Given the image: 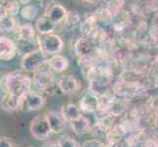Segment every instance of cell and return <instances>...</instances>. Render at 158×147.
<instances>
[{
    "instance_id": "8",
    "label": "cell",
    "mask_w": 158,
    "mask_h": 147,
    "mask_svg": "<svg viewBox=\"0 0 158 147\" xmlns=\"http://www.w3.org/2000/svg\"><path fill=\"white\" fill-rule=\"evenodd\" d=\"M56 85L59 91L65 95L74 94L81 89V84L79 80L73 75L61 76L57 80Z\"/></svg>"
},
{
    "instance_id": "29",
    "label": "cell",
    "mask_w": 158,
    "mask_h": 147,
    "mask_svg": "<svg viewBox=\"0 0 158 147\" xmlns=\"http://www.w3.org/2000/svg\"><path fill=\"white\" fill-rule=\"evenodd\" d=\"M19 2L21 3V4H28L29 2H30V0H19Z\"/></svg>"
},
{
    "instance_id": "25",
    "label": "cell",
    "mask_w": 158,
    "mask_h": 147,
    "mask_svg": "<svg viewBox=\"0 0 158 147\" xmlns=\"http://www.w3.org/2000/svg\"><path fill=\"white\" fill-rule=\"evenodd\" d=\"M80 147H110V146L101 140L94 138V139H89L84 141L83 143L80 144Z\"/></svg>"
},
{
    "instance_id": "28",
    "label": "cell",
    "mask_w": 158,
    "mask_h": 147,
    "mask_svg": "<svg viewBox=\"0 0 158 147\" xmlns=\"http://www.w3.org/2000/svg\"><path fill=\"white\" fill-rule=\"evenodd\" d=\"M46 147H60V145L58 144V142L56 141V142H52V143H50V144H48Z\"/></svg>"
},
{
    "instance_id": "14",
    "label": "cell",
    "mask_w": 158,
    "mask_h": 147,
    "mask_svg": "<svg viewBox=\"0 0 158 147\" xmlns=\"http://www.w3.org/2000/svg\"><path fill=\"white\" fill-rule=\"evenodd\" d=\"M60 113H61V115L65 121H66V123L69 124L78 120L84 115L80 106L77 104H74V103H69V104L62 106Z\"/></svg>"
},
{
    "instance_id": "7",
    "label": "cell",
    "mask_w": 158,
    "mask_h": 147,
    "mask_svg": "<svg viewBox=\"0 0 158 147\" xmlns=\"http://www.w3.org/2000/svg\"><path fill=\"white\" fill-rule=\"evenodd\" d=\"M46 99L42 92L31 90L22 99L21 110L27 112L40 111L44 107Z\"/></svg>"
},
{
    "instance_id": "22",
    "label": "cell",
    "mask_w": 158,
    "mask_h": 147,
    "mask_svg": "<svg viewBox=\"0 0 158 147\" xmlns=\"http://www.w3.org/2000/svg\"><path fill=\"white\" fill-rule=\"evenodd\" d=\"M16 21L13 17L8 15L1 16V31H12L16 30Z\"/></svg>"
},
{
    "instance_id": "10",
    "label": "cell",
    "mask_w": 158,
    "mask_h": 147,
    "mask_svg": "<svg viewBox=\"0 0 158 147\" xmlns=\"http://www.w3.org/2000/svg\"><path fill=\"white\" fill-rule=\"evenodd\" d=\"M18 52V44L13 39L2 35L0 37V59L8 62L15 58Z\"/></svg>"
},
{
    "instance_id": "15",
    "label": "cell",
    "mask_w": 158,
    "mask_h": 147,
    "mask_svg": "<svg viewBox=\"0 0 158 147\" xmlns=\"http://www.w3.org/2000/svg\"><path fill=\"white\" fill-rule=\"evenodd\" d=\"M67 14H68L67 10L60 4L52 5L50 8H48L47 12L45 13V15L47 16V17L56 25L66 21Z\"/></svg>"
},
{
    "instance_id": "12",
    "label": "cell",
    "mask_w": 158,
    "mask_h": 147,
    "mask_svg": "<svg viewBox=\"0 0 158 147\" xmlns=\"http://www.w3.org/2000/svg\"><path fill=\"white\" fill-rule=\"evenodd\" d=\"M69 65H70V62L68 58L65 57L64 55H61V54H57V55L49 57L47 62L48 68H49L52 72L58 73V74L65 72V71L68 69Z\"/></svg>"
},
{
    "instance_id": "1",
    "label": "cell",
    "mask_w": 158,
    "mask_h": 147,
    "mask_svg": "<svg viewBox=\"0 0 158 147\" xmlns=\"http://www.w3.org/2000/svg\"><path fill=\"white\" fill-rule=\"evenodd\" d=\"M1 84L4 93L18 97L20 99H23L31 91L34 86L32 78L19 72H12L5 75L1 80Z\"/></svg>"
},
{
    "instance_id": "17",
    "label": "cell",
    "mask_w": 158,
    "mask_h": 147,
    "mask_svg": "<svg viewBox=\"0 0 158 147\" xmlns=\"http://www.w3.org/2000/svg\"><path fill=\"white\" fill-rule=\"evenodd\" d=\"M56 27L57 25L54 24L46 15L39 18L35 23V30L42 35L53 34V31H55Z\"/></svg>"
},
{
    "instance_id": "5",
    "label": "cell",
    "mask_w": 158,
    "mask_h": 147,
    "mask_svg": "<svg viewBox=\"0 0 158 147\" xmlns=\"http://www.w3.org/2000/svg\"><path fill=\"white\" fill-rule=\"evenodd\" d=\"M39 46L48 57L57 55L62 51L64 43L58 35L50 34L39 39Z\"/></svg>"
},
{
    "instance_id": "24",
    "label": "cell",
    "mask_w": 158,
    "mask_h": 147,
    "mask_svg": "<svg viewBox=\"0 0 158 147\" xmlns=\"http://www.w3.org/2000/svg\"><path fill=\"white\" fill-rule=\"evenodd\" d=\"M81 19L78 12H75V11H70V12H68L66 21H65V23L67 25L76 26V25L81 24Z\"/></svg>"
},
{
    "instance_id": "11",
    "label": "cell",
    "mask_w": 158,
    "mask_h": 147,
    "mask_svg": "<svg viewBox=\"0 0 158 147\" xmlns=\"http://www.w3.org/2000/svg\"><path fill=\"white\" fill-rule=\"evenodd\" d=\"M48 120V123L50 125V128L53 134H60L65 129L66 121L62 117L61 113L57 111H49L45 114Z\"/></svg>"
},
{
    "instance_id": "4",
    "label": "cell",
    "mask_w": 158,
    "mask_h": 147,
    "mask_svg": "<svg viewBox=\"0 0 158 147\" xmlns=\"http://www.w3.org/2000/svg\"><path fill=\"white\" fill-rule=\"evenodd\" d=\"M30 133L31 137L37 140H45L50 137L52 130L46 115H39L31 120L30 124Z\"/></svg>"
},
{
    "instance_id": "13",
    "label": "cell",
    "mask_w": 158,
    "mask_h": 147,
    "mask_svg": "<svg viewBox=\"0 0 158 147\" xmlns=\"http://www.w3.org/2000/svg\"><path fill=\"white\" fill-rule=\"evenodd\" d=\"M70 126H71L72 130L74 132V133L77 135L86 134L89 132H91V129H94L90 120L89 119V117H86L85 115H83L78 120H76V121L70 123Z\"/></svg>"
},
{
    "instance_id": "21",
    "label": "cell",
    "mask_w": 158,
    "mask_h": 147,
    "mask_svg": "<svg viewBox=\"0 0 158 147\" xmlns=\"http://www.w3.org/2000/svg\"><path fill=\"white\" fill-rule=\"evenodd\" d=\"M21 17L27 21H32L37 15V9L32 5H25L20 11Z\"/></svg>"
},
{
    "instance_id": "18",
    "label": "cell",
    "mask_w": 158,
    "mask_h": 147,
    "mask_svg": "<svg viewBox=\"0 0 158 147\" xmlns=\"http://www.w3.org/2000/svg\"><path fill=\"white\" fill-rule=\"evenodd\" d=\"M22 99L18 97L12 96L7 93H3L1 98V107L3 110L8 112H15L17 110H21Z\"/></svg>"
},
{
    "instance_id": "2",
    "label": "cell",
    "mask_w": 158,
    "mask_h": 147,
    "mask_svg": "<svg viewBox=\"0 0 158 147\" xmlns=\"http://www.w3.org/2000/svg\"><path fill=\"white\" fill-rule=\"evenodd\" d=\"M48 59L49 58L46 54L40 47H37L35 50L23 55L21 59V68L26 72L34 74L47 64Z\"/></svg>"
},
{
    "instance_id": "6",
    "label": "cell",
    "mask_w": 158,
    "mask_h": 147,
    "mask_svg": "<svg viewBox=\"0 0 158 147\" xmlns=\"http://www.w3.org/2000/svg\"><path fill=\"white\" fill-rule=\"evenodd\" d=\"M54 77L50 69H40L32 75V84L40 92L49 91L54 85Z\"/></svg>"
},
{
    "instance_id": "9",
    "label": "cell",
    "mask_w": 158,
    "mask_h": 147,
    "mask_svg": "<svg viewBox=\"0 0 158 147\" xmlns=\"http://www.w3.org/2000/svg\"><path fill=\"white\" fill-rule=\"evenodd\" d=\"M79 106L81 112L85 114H94L98 112L99 96L90 90L85 92L79 101Z\"/></svg>"
},
{
    "instance_id": "23",
    "label": "cell",
    "mask_w": 158,
    "mask_h": 147,
    "mask_svg": "<svg viewBox=\"0 0 158 147\" xmlns=\"http://www.w3.org/2000/svg\"><path fill=\"white\" fill-rule=\"evenodd\" d=\"M57 142L60 147H80V144L70 135H61Z\"/></svg>"
},
{
    "instance_id": "20",
    "label": "cell",
    "mask_w": 158,
    "mask_h": 147,
    "mask_svg": "<svg viewBox=\"0 0 158 147\" xmlns=\"http://www.w3.org/2000/svg\"><path fill=\"white\" fill-rule=\"evenodd\" d=\"M20 10V2L15 1V0H10L6 5L1 6V16L8 15L13 17L16 14H18Z\"/></svg>"
},
{
    "instance_id": "19",
    "label": "cell",
    "mask_w": 158,
    "mask_h": 147,
    "mask_svg": "<svg viewBox=\"0 0 158 147\" xmlns=\"http://www.w3.org/2000/svg\"><path fill=\"white\" fill-rule=\"evenodd\" d=\"M94 16L95 18V21L97 24H109L112 22L113 16L112 12L108 8H99L97 9L94 13Z\"/></svg>"
},
{
    "instance_id": "16",
    "label": "cell",
    "mask_w": 158,
    "mask_h": 147,
    "mask_svg": "<svg viewBox=\"0 0 158 147\" xmlns=\"http://www.w3.org/2000/svg\"><path fill=\"white\" fill-rule=\"evenodd\" d=\"M19 41L22 43H29L34 44L35 39V28L30 24H26L21 26L17 30Z\"/></svg>"
},
{
    "instance_id": "27",
    "label": "cell",
    "mask_w": 158,
    "mask_h": 147,
    "mask_svg": "<svg viewBox=\"0 0 158 147\" xmlns=\"http://www.w3.org/2000/svg\"><path fill=\"white\" fill-rule=\"evenodd\" d=\"M77 1L85 5H95L98 3L99 0H77Z\"/></svg>"
},
{
    "instance_id": "3",
    "label": "cell",
    "mask_w": 158,
    "mask_h": 147,
    "mask_svg": "<svg viewBox=\"0 0 158 147\" xmlns=\"http://www.w3.org/2000/svg\"><path fill=\"white\" fill-rule=\"evenodd\" d=\"M75 51L80 60L92 61L97 52L96 39L91 35L81 37L75 44Z\"/></svg>"
},
{
    "instance_id": "26",
    "label": "cell",
    "mask_w": 158,
    "mask_h": 147,
    "mask_svg": "<svg viewBox=\"0 0 158 147\" xmlns=\"http://www.w3.org/2000/svg\"><path fill=\"white\" fill-rule=\"evenodd\" d=\"M15 142L12 138L8 137H1L0 138V147H15Z\"/></svg>"
}]
</instances>
